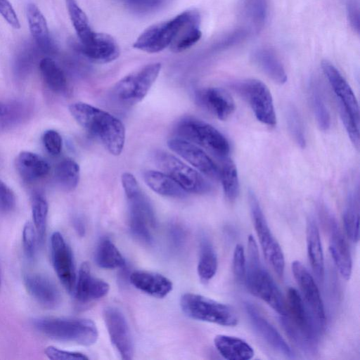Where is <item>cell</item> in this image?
<instances>
[{"label":"cell","mask_w":360,"mask_h":360,"mask_svg":"<svg viewBox=\"0 0 360 360\" xmlns=\"http://www.w3.org/2000/svg\"><path fill=\"white\" fill-rule=\"evenodd\" d=\"M15 205V196L13 191L0 180V212L11 211Z\"/></svg>","instance_id":"7dc6e473"},{"label":"cell","mask_w":360,"mask_h":360,"mask_svg":"<svg viewBox=\"0 0 360 360\" xmlns=\"http://www.w3.org/2000/svg\"><path fill=\"white\" fill-rule=\"evenodd\" d=\"M34 49L31 46H26L18 56L16 64L20 70H27L34 59Z\"/></svg>","instance_id":"681fc988"},{"label":"cell","mask_w":360,"mask_h":360,"mask_svg":"<svg viewBox=\"0 0 360 360\" xmlns=\"http://www.w3.org/2000/svg\"><path fill=\"white\" fill-rule=\"evenodd\" d=\"M128 9L138 14H148L159 11L171 0H118Z\"/></svg>","instance_id":"b9f144b4"},{"label":"cell","mask_w":360,"mask_h":360,"mask_svg":"<svg viewBox=\"0 0 360 360\" xmlns=\"http://www.w3.org/2000/svg\"><path fill=\"white\" fill-rule=\"evenodd\" d=\"M168 147L205 175L219 179V169L198 146L180 138L170 139Z\"/></svg>","instance_id":"e0dca14e"},{"label":"cell","mask_w":360,"mask_h":360,"mask_svg":"<svg viewBox=\"0 0 360 360\" xmlns=\"http://www.w3.org/2000/svg\"><path fill=\"white\" fill-rule=\"evenodd\" d=\"M244 282L252 295L265 302L281 316L286 315L285 299L261 263L257 245L252 235L248 237Z\"/></svg>","instance_id":"7a4b0ae2"},{"label":"cell","mask_w":360,"mask_h":360,"mask_svg":"<svg viewBox=\"0 0 360 360\" xmlns=\"http://www.w3.org/2000/svg\"><path fill=\"white\" fill-rule=\"evenodd\" d=\"M24 283L30 295L44 307L53 309L59 304L60 292L47 276L39 273H27L24 276Z\"/></svg>","instance_id":"7402d4cb"},{"label":"cell","mask_w":360,"mask_h":360,"mask_svg":"<svg viewBox=\"0 0 360 360\" xmlns=\"http://www.w3.org/2000/svg\"><path fill=\"white\" fill-rule=\"evenodd\" d=\"M309 92L311 106L318 126L321 130L326 131L330 126V116L316 82L311 83Z\"/></svg>","instance_id":"74e56055"},{"label":"cell","mask_w":360,"mask_h":360,"mask_svg":"<svg viewBox=\"0 0 360 360\" xmlns=\"http://www.w3.org/2000/svg\"><path fill=\"white\" fill-rule=\"evenodd\" d=\"M143 179L151 190L163 196L183 198L188 193L165 172L148 170L144 173Z\"/></svg>","instance_id":"f1b7e54d"},{"label":"cell","mask_w":360,"mask_h":360,"mask_svg":"<svg viewBox=\"0 0 360 360\" xmlns=\"http://www.w3.org/2000/svg\"><path fill=\"white\" fill-rule=\"evenodd\" d=\"M200 20L195 10L181 13L174 18L154 24L146 29L133 44L134 48L154 53L169 46L181 30L189 23Z\"/></svg>","instance_id":"5b68a950"},{"label":"cell","mask_w":360,"mask_h":360,"mask_svg":"<svg viewBox=\"0 0 360 360\" xmlns=\"http://www.w3.org/2000/svg\"><path fill=\"white\" fill-rule=\"evenodd\" d=\"M358 198L350 193L343 214V224L347 237L354 243L359 239Z\"/></svg>","instance_id":"8d00e7d4"},{"label":"cell","mask_w":360,"mask_h":360,"mask_svg":"<svg viewBox=\"0 0 360 360\" xmlns=\"http://www.w3.org/2000/svg\"><path fill=\"white\" fill-rule=\"evenodd\" d=\"M182 311L189 317L223 326H235L238 319L234 309L226 304L194 293H186L180 301Z\"/></svg>","instance_id":"ba28073f"},{"label":"cell","mask_w":360,"mask_h":360,"mask_svg":"<svg viewBox=\"0 0 360 360\" xmlns=\"http://www.w3.org/2000/svg\"><path fill=\"white\" fill-rule=\"evenodd\" d=\"M219 179L227 200L234 201L239 194L240 185L236 166L230 158L224 159L222 166L219 169Z\"/></svg>","instance_id":"e575fe53"},{"label":"cell","mask_w":360,"mask_h":360,"mask_svg":"<svg viewBox=\"0 0 360 360\" xmlns=\"http://www.w3.org/2000/svg\"><path fill=\"white\" fill-rule=\"evenodd\" d=\"M218 352L228 360H249L254 356L252 347L245 340L226 335H217L214 339Z\"/></svg>","instance_id":"83f0119b"},{"label":"cell","mask_w":360,"mask_h":360,"mask_svg":"<svg viewBox=\"0 0 360 360\" xmlns=\"http://www.w3.org/2000/svg\"><path fill=\"white\" fill-rule=\"evenodd\" d=\"M291 267L307 309L319 326L323 327L326 323L325 309L320 292L314 278L302 262L298 260H295L292 263Z\"/></svg>","instance_id":"9a60e30c"},{"label":"cell","mask_w":360,"mask_h":360,"mask_svg":"<svg viewBox=\"0 0 360 360\" xmlns=\"http://www.w3.org/2000/svg\"><path fill=\"white\" fill-rule=\"evenodd\" d=\"M110 289L109 285L102 279L93 277L91 267L87 262L79 268L75 288V299L79 304H86L105 296Z\"/></svg>","instance_id":"44dd1931"},{"label":"cell","mask_w":360,"mask_h":360,"mask_svg":"<svg viewBox=\"0 0 360 360\" xmlns=\"http://www.w3.org/2000/svg\"><path fill=\"white\" fill-rule=\"evenodd\" d=\"M34 326L44 335L59 341L89 346L98 336L95 323L88 319L70 317H39Z\"/></svg>","instance_id":"3957f363"},{"label":"cell","mask_w":360,"mask_h":360,"mask_svg":"<svg viewBox=\"0 0 360 360\" xmlns=\"http://www.w3.org/2000/svg\"><path fill=\"white\" fill-rule=\"evenodd\" d=\"M39 70L44 82L51 91L62 93L67 89L66 76L52 58H42L39 63Z\"/></svg>","instance_id":"4dcf8cb0"},{"label":"cell","mask_w":360,"mask_h":360,"mask_svg":"<svg viewBox=\"0 0 360 360\" xmlns=\"http://www.w3.org/2000/svg\"><path fill=\"white\" fill-rule=\"evenodd\" d=\"M121 181L128 201L131 230L135 236L148 243L151 240L149 228L155 224L153 207L132 174L123 173Z\"/></svg>","instance_id":"277c9868"},{"label":"cell","mask_w":360,"mask_h":360,"mask_svg":"<svg viewBox=\"0 0 360 360\" xmlns=\"http://www.w3.org/2000/svg\"><path fill=\"white\" fill-rule=\"evenodd\" d=\"M74 49L89 60L96 63H108L120 56V47L115 39L106 33L95 32L89 44L78 42L72 44Z\"/></svg>","instance_id":"d6986e66"},{"label":"cell","mask_w":360,"mask_h":360,"mask_svg":"<svg viewBox=\"0 0 360 360\" xmlns=\"http://www.w3.org/2000/svg\"><path fill=\"white\" fill-rule=\"evenodd\" d=\"M0 14L15 29L20 27L18 18L12 5L8 0H0Z\"/></svg>","instance_id":"c3c4849f"},{"label":"cell","mask_w":360,"mask_h":360,"mask_svg":"<svg viewBox=\"0 0 360 360\" xmlns=\"http://www.w3.org/2000/svg\"><path fill=\"white\" fill-rule=\"evenodd\" d=\"M95 260L103 269H116L125 264V260L116 246L108 239L101 240L96 249Z\"/></svg>","instance_id":"836d02e7"},{"label":"cell","mask_w":360,"mask_h":360,"mask_svg":"<svg viewBox=\"0 0 360 360\" xmlns=\"http://www.w3.org/2000/svg\"><path fill=\"white\" fill-rule=\"evenodd\" d=\"M1 274H0V289H1Z\"/></svg>","instance_id":"f907efd6"},{"label":"cell","mask_w":360,"mask_h":360,"mask_svg":"<svg viewBox=\"0 0 360 360\" xmlns=\"http://www.w3.org/2000/svg\"><path fill=\"white\" fill-rule=\"evenodd\" d=\"M155 160L157 165L186 193L203 194L211 191L212 186L200 174L173 155L158 151Z\"/></svg>","instance_id":"30bf717a"},{"label":"cell","mask_w":360,"mask_h":360,"mask_svg":"<svg viewBox=\"0 0 360 360\" xmlns=\"http://www.w3.org/2000/svg\"><path fill=\"white\" fill-rule=\"evenodd\" d=\"M245 309L253 328L266 344L286 356H293L290 347L281 334L252 303L245 302Z\"/></svg>","instance_id":"ffe728a7"},{"label":"cell","mask_w":360,"mask_h":360,"mask_svg":"<svg viewBox=\"0 0 360 360\" xmlns=\"http://www.w3.org/2000/svg\"><path fill=\"white\" fill-rule=\"evenodd\" d=\"M161 70L160 63L145 65L119 80L112 90L113 98L120 105L131 107L147 95Z\"/></svg>","instance_id":"52a82bcc"},{"label":"cell","mask_w":360,"mask_h":360,"mask_svg":"<svg viewBox=\"0 0 360 360\" xmlns=\"http://www.w3.org/2000/svg\"><path fill=\"white\" fill-rule=\"evenodd\" d=\"M217 266V255L213 246L208 241L204 240L197 268L201 281L207 282L212 279L216 274Z\"/></svg>","instance_id":"d590c367"},{"label":"cell","mask_w":360,"mask_h":360,"mask_svg":"<svg viewBox=\"0 0 360 360\" xmlns=\"http://www.w3.org/2000/svg\"><path fill=\"white\" fill-rule=\"evenodd\" d=\"M232 269L236 281L239 282L244 281L246 271V258L244 248L240 244H237L235 247Z\"/></svg>","instance_id":"ee69618b"},{"label":"cell","mask_w":360,"mask_h":360,"mask_svg":"<svg viewBox=\"0 0 360 360\" xmlns=\"http://www.w3.org/2000/svg\"><path fill=\"white\" fill-rule=\"evenodd\" d=\"M44 353L46 356L52 360H87L89 357L85 354L60 349L53 346L47 347Z\"/></svg>","instance_id":"bcb514c9"},{"label":"cell","mask_w":360,"mask_h":360,"mask_svg":"<svg viewBox=\"0 0 360 360\" xmlns=\"http://www.w3.org/2000/svg\"><path fill=\"white\" fill-rule=\"evenodd\" d=\"M329 233V250L342 278L349 280L352 269V262L347 243L335 219L330 213L323 212Z\"/></svg>","instance_id":"ac0fdd59"},{"label":"cell","mask_w":360,"mask_h":360,"mask_svg":"<svg viewBox=\"0 0 360 360\" xmlns=\"http://www.w3.org/2000/svg\"><path fill=\"white\" fill-rule=\"evenodd\" d=\"M287 124L289 131L295 141L301 148H304L306 139L302 118L294 106L288 107L286 112Z\"/></svg>","instance_id":"60d3db41"},{"label":"cell","mask_w":360,"mask_h":360,"mask_svg":"<svg viewBox=\"0 0 360 360\" xmlns=\"http://www.w3.org/2000/svg\"><path fill=\"white\" fill-rule=\"evenodd\" d=\"M48 211L49 206L45 198L39 193L34 194L32 198V215L39 243H43L45 236Z\"/></svg>","instance_id":"f35d334b"},{"label":"cell","mask_w":360,"mask_h":360,"mask_svg":"<svg viewBox=\"0 0 360 360\" xmlns=\"http://www.w3.org/2000/svg\"><path fill=\"white\" fill-rule=\"evenodd\" d=\"M42 140L44 147L49 154L56 156L60 153L63 141L58 131L52 129L46 131Z\"/></svg>","instance_id":"f6af8a7d"},{"label":"cell","mask_w":360,"mask_h":360,"mask_svg":"<svg viewBox=\"0 0 360 360\" xmlns=\"http://www.w3.org/2000/svg\"><path fill=\"white\" fill-rule=\"evenodd\" d=\"M16 167L22 179L28 182L46 177L50 171V165L44 158L30 151H22L18 154Z\"/></svg>","instance_id":"4316f807"},{"label":"cell","mask_w":360,"mask_h":360,"mask_svg":"<svg viewBox=\"0 0 360 360\" xmlns=\"http://www.w3.org/2000/svg\"><path fill=\"white\" fill-rule=\"evenodd\" d=\"M200 20L192 22L184 27L169 46L174 52L185 51L194 45L202 36Z\"/></svg>","instance_id":"ab89813d"},{"label":"cell","mask_w":360,"mask_h":360,"mask_svg":"<svg viewBox=\"0 0 360 360\" xmlns=\"http://www.w3.org/2000/svg\"><path fill=\"white\" fill-rule=\"evenodd\" d=\"M249 203L254 228L266 259L278 276H283L285 258L282 249L271 233L258 200L252 191L249 193Z\"/></svg>","instance_id":"8fae6325"},{"label":"cell","mask_w":360,"mask_h":360,"mask_svg":"<svg viewBox=\"0 0 360 360\" xmlns=\"http://www.w3.org/2000/svg\"><path fill=\"white\" fill-rule=\"evenodd\" d=\"M103 319L110 340L122 359H131L134 351V343L122 312L115 307H107L103 310Z\"/></svg>","instance_id":"5bb4252c"},{"label":"cell","mask_w":360,"mask_h":360,"mask_svg":"<svg viewBox=\"0 0 360 360\" xmlns=\"http://www.w3.org/2000/svg\"><path fill=\"white\" fill-rule=\"evenodd\" d=\"M233 87L248 102L259 122L271 127L276 125L272 96L265 84L256 79H248L236 82Z\"/></svg>","instance_id":"7c38bea8"},{"label":"cell","mask_w":360,"mask_h":360,"mask_svg":"<svg viewBox=\"0 0 360 360\" xmlns=\"http://www.w3.org/2000/svg\"><path fill=\"white\" fill-rule=\"evenodd\" d=\"M178 138L200 146L218 158H227L230 146L226 138L210 124L193 117H186L176 127Z\"/></svg>","instance_id":"9c48e42d"},{"label":"cell","mask_w":360,"mask_h":360,"mask_svg":"<svg viewBox=\"0 0 360 360\" xmlns=\"http://www.w3.org/2000/svg\"><path fill=\"white\" fill-rule=\"evenodd\" d=\"M131 283L139 290L158 298H162L172 290V281L162 274L135 271L129 277Z\"/></svg>","instance_id":"d4e9b609"},{"label":"cell","mask_w":360,"mask_h":360,"mask_svg":"<svg viewBox=\"0 0 360 360\" xmlns=\"http://www.w3.org/2000/svg\"><path fill=\"white\" fill-rule=\"evenodd\" d=\"M199 103L221 120H227L235 110V103L224 89L215 87L204 89L198 92Z\"/></svg>","instance_id":"603a6c76"},{"label":"cell","mask_w":360,"mask_h":360,"mask_svg":"<svg viewBox=\"0 0 360 360\" xmlns=\"http://www.w3.org/2000/svg\"><path fill=\"white\" fill-rule=\"evenodd\" d=\"M51 255L53 266L60 283L70 292H74L76 274L72 251L60 232L51 238Z\"/></svg>","instance_id":"4fadbf2b"},{"label":"cell","mask_w":360,"mask_h":360,"mask_svg":"<svg viewBox=\"0 0 360 360\" xmlns=\"http://www.w3.org/2000/svg\"><path fill=\"white\" fill-rule=\"evenodd\" d=\"M307 250L309 261L316 278L322 281L325 266L319 230L314 217H309L306 227Z\"/></svg>","instance_id":"484cf974"},{"label":"cell","mask_w":360,"mask_h":360,"mask_svg":"<svg viewBox=\"0 0 360 360\" xmlns=\"http://www.w3.org/2000/svg\"><path fill=\"white\" fill-rule=\"evenodd\" d=\"M286 315L282 316L281 321L289 336L297 344L305 347L316 337L317 324L302 299L301 295L294 288L287 291ZM311 345V344H310Z\"/></svg>","instance_id":"8992f818"},{"label":"cell","mask_w":360,"mask_h":360,"mask_svg":"<svg viewBox=\"0 0 360 360\" xmlns=\"http://www.w3.org/2000/svg\"><path fill=\"white\" fill-rule=\"evenodd\" d=\"M80 169L72 159L65 158L55 169V179L60 188L66 191L76 188L79 181Z\"/></svg>","instance_id":"d6a6232c"},{"label":"cell","mask_w":360,"mask_h":360,"mask_svg":"<svg viewBox=\"0 0 360 360\" xmlns=\"http://www.w3.org/2000/svg\"><path fill=\"white\" fill-rule=\"evenodd\" d=\"M68 13L79 38V42L86 45L94 39L95 32L91 30L88 18L76 0H65Z\"/></svg>","instance_id":"1f68e13d"},{"label":"cell","mask_w":360,"mask_h":360,"mask_svg":"<svg viewBox=\"0 0 360 360\" xmlns=\"http://www.w3.org/2000/svg\"><path fill=\"white\" fill-rule=\"evenodd\" d=\"M69 111L79 125L98 139L110 153L120 155L125 141V128L118 118L83 102L71 104Z\"/></svg>","instance_id":"6da1fadb"},{"label":"cell","mask_w":360,"mask_h":360,"mask_svg":"<svg viewBox=\"0 0 360 360\" xmlns=\"http://www.w3.org/2000/svg\"><path fill=\"white\" fill-rule=\"evenodd\" d=\"M26 15L30 32L39 49L51 55L56 52V47L49 35L46 20L38 7L33 3L27 6Z\"/></svg>","instance_id":"cb8c5ba5"},{"label":"cell","mask_w":360,"mask_h":360,"mask_svg":"<svg viewBox=\"0 0 360 360\" xmlns=\"http://www.w3.org/2000/svg\"><path fill=\"white\" fill-rule=\"evenodd\" d=\"M255 63L274 82L283 84L287 81L285 69L275 53L269 49H259L254 53Z\"/></svg>","instance_id":"f546056e"},{"label":"cell","mask_w":360,"mask_h":360,"mask_svg":"<svg viewBox=\"0 0 360 360\" xmlns=\"http://www.w3.org/2000/svg\"><path fill=\"white\" fill-rule=\"evenodd\" d=\"M37 240L33 224L27 222L22 230V248L24 255L29 262H33L35 259Z\"/></svg>","instance_id":"7bdbcfd3"},{"label":"cell","mask_w":360,"mask_h":360,"mask_svg":"<svg viewBox=\"0 0 360 360\" xmlns=\"http://www.w3.org/2000/svg\"><path fill=\"white\" fill-rule=\"evenodd\" d=\"M321 67L336 96L339 110L346 112L359 122L358 101L347 82L329 61L323 60Z\"/></svg>","instance_id":"2e32d148"}]
</instances>
